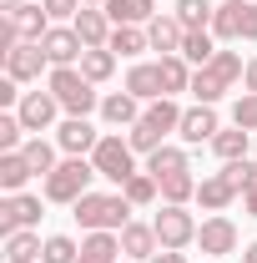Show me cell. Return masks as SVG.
Listing matches in <instances>:
<instances>
[{"instance_id":"6da1fadb","label":"cell","mask_w":257,"mask_h":263,"mask_svg":"<svg viewBox=\"0 0 257 263\" xmlns=\"http://www.w3.org/2000/svg\"><path fill=\"white\" fill-rule=\"evenodd\" d=\"M182 127V106L172 97H161V101H146V111H141V122L126 132V142H131V152H157V147H166V137Z\"/></svg>"},{"instance_id":"7a4b0ae2","label":"cell","mask_w":257,"mask_h":263,"mask_svg":"<svg viewBox=\"0 0 257 263\" xmlns=\"http://www.w3.org/2000/svg\"><path fill=\"white\" fill-rule=\"evenodd\" d=\"M242 71H247V66H242L237 51H217L207 66H197V71H192V97L207 101V106H217V101L242 81Z\"/></svg>"},{"instance_id":"3957f363","label":"cell","mask_w":257,"mask_h":263,"mask_svg":"<svg viewBox=\"0 0 257 263\" xmlns=\"http://www.w3.org/2000/svg\"><path fill=\"white\" fill-rule=\"evenodd\" d=\"M76 208V223L86 233H121L131 223L126 213H131V202L126 193H86L81 202H71Z\"/></svg>"},{"instance_id":"277c9868","label":"cell","mask_w":257,"mask_h":263,"mask_svg":"<svg viewBox=\"0 0 257 263\" xmlns=\"http://www.w3.org/2000/svg\"><path fill=\"white\" fill-rule=\"evenodd\" d=\"M46 91H56L66 117H91V111H101L96 81H86L81 66H51V86H46Z\"/></svg>"},{"instance_id":"5b68a950","label":"cell","mask_w":257,"mask_h":263,"mask_svg":"<svg viewBox=\"0 0 257 263\" xmlns=\"http://www.w3.org/2000/svg\"><path fill=\"white\" fill-rule=\"evenodd\" d=\"M91 177H96V162L91 157H66L51 177H40L46 182V202H81V197L91 193Z\"/></svg>"},{"instance_id":"8992f818","label":"cell","mask_w":257,"mask_h":263,"mask_svg":"<svg viewBox=\"0 0 257 263\" xmlns=\"http://www.w3.org/2000/svg\"><path fill=\"white\" fill-rule=\"evenodd\" d=\"M217 41H257V0H222L212 15Z\"/></svg>"},{"instance_id":"52a82bcc","label":"cell","mask_w":257,"mask_h":263,"mask_svg":"<svg viewBox=\"0 0 257 263\" xmlns=\"http://www.w3.org/2000/svg\"><path fill=\"white\" fill-rule=\"evenodd\" d=\"M91 162H96V177H106V182L121 187L131 172H136V152H131L126 137H111V132H106L96 142V152H91Z\"/></svg>"},{"instance_id":"ba28073f","label":"cell","mask_w":257,"mask_h":263,"mask_svg":"<svg viewBox=\"0 0 257 263\" xmlns=\"http://www.w3.org/2000/svg\"><path fill=\"white\" fill-rule=\"evenodd\" d=\"M152 228H157V243H161V248H192L202 223H197L187 208H177V202H161V213L152 218Z\"/></svg>"},{"instance_id":"9c48e42d","label":"cell","mask_w":257,"mask_h":263,"mask_svg":"<svg viewBox=\"0 0 257 263\" xmlns=\"http://www.w3.org/2000/svg\"><path fill=\"white\" fill-rule=\"evenodd\" d=\"M217 132H222V117H217V106L197 101V106H187V111H182V127H177V137H182L187 147H202V142H212Z\"/></svg>"},{"instance_id":"30bf717a","label":"cell","mask_w":257,"mask_h":263,"mask_svg":"<svg viewBox=\"0 0 257 263\" xmlns=\"http://www.w3.org/2000/svg\"><path fill=\"white\" fill-rule=\"evenodd\" d=\"M101 142V132L86 122V117H66L61 127H56V147H61L66 157H91Z\"/></svg>"},{"instance_id":"8fae6325","label":"cell","mask_w":257,"mask_h":263,"mask_svg":"<svg viewBox=\"0 0 257 263\" xmlns=\"http://www.w3.org/2000/svg\"><path fill=\"white\" fill-rule=\"evenodd\" d=\"M40 223V197L31 193H10L5 202H0V233L10 238V233H20V228H35Z\"/></svg>"},{"instance_id":"7c38bea8","label":"cell","mask_w":257,"mask_h":263,"mask_svg":"<svg viewBox=\"0 0 257 263\" xmlns=\"http://www.w3.org/2000/svg\"><path fill=\"white\" fill-rule=\"evenodd\" d=\"M40 66H51L46 46H40V41H20V46L5 56V76H10V81H40Z\"/></svg>"},{"instance_id":"4fadbf2b","label":"cell","mask_w":257,"mask_h":263,"mask_svg":"<svg viewBox=\"0 0 257 263\" xmlns=\"http://www.w3.org/2000/svg\"><path fill=\"white\" fill-rule=\"evenodd\" d=\"M56 111H61L56 91H26V97H20V106H15V117H20V122H26V132H35V137L56 122Z\"/></svg>"},{"instance_id":"5bb4252c","label":"cell","mask_w":257,"mask_h":263,"mask_svg":"<svg viewBox=\"0 0 257 263\" xmlns=\"http://www.w3.org/2000/svg\"><path fill=\"white\" fill-rule=\"evenodd\" d=\"M146 41H152V51H161V56H182V41H187V26H182L177 15L157 10V15L146 21Z\"/></svg>"},{"instance_id":"9a60e30c","label":"cell","mask_w":257,"mask_h":263,"mask_svg":"<svg viewBox=\"0 0 257 263\" xmlns=\"http://www.w3.org/2000/svg\"><path fill=\"white\" fill-rule=\"evenodd\" d=\"M40 46H46V56H51V66H81V56H86V46H81V35H76V26H51Z\"/></svg>"},{"instance_id":"2e32d148","label":"cell","mask_w":257,"mask_h":263,"mask_svg":"<svg viewBox=\"0 0 257 263\" xmlns=\"http://www.w3.org/2000/svg\"><path fill=\"white\" fill-rule=\"evenodd\" d=\"M197 243H202V253H212V258H222V253H237V223L232 218H207L202 228H197Z\"/></svg>"},{"instance_id":"e0dca14e","label":"cell","mask_w":257,"mask_h":263,"mask_svg":"<svg viewBox=\"0 0 257 263\" xmlns=\"http://www.w3.org/2000/svg\"><path fill=\"white\" fill-rule=\"evenodd\" d=\"M126 91L136 101H161L166 97V81H161V61H136L126 71Z\"/></svg>"},{"instance_id":"ac0fdd59","label":"cell","mask_w":257,"mask_h":263,"mask_svg":"<svg viewBox=\"0 0 257 263\" xmlns=\"http://www.w3.org/2000/svg\"><path fill=\"white\" fill-rule=\"evenodd\" d=\"M71 26H76V35H81V46H86V51H91V46H106L111 31H116V26H111V15H106L101 5H81V15H76Z\"/></svg>"},{"instance_id":"d6986e66","label":"cell","mask_w":257,"mask_h":263,"mask_svg":"<svg viewBox=\"0 0 257 263\" xmlns=\"http://www.w3.org/2000/svg\"><path fill=\"white\" fill-rule=\"evenodd\" d=\"M101 122H106V127H136V122H141V101L131 97V91L101 97Z\"/></svg>"},{"instance_id":"ffe728a7","label":"cell","mask_w":257,"mask_h":263,"mask_svg":"<svg viewBox=\"0 0 257 263\" xmlns=\"http://www.w3.org/2000/svg\"><path fill=\"white\" fill-rule=\"evenodd\" d=\"M116 238H121V253H126V258H152V253H157L161 243H157V228H152V223H126V228L116 233Z\"/></svg>"},{"instance_id":"44dd1931","label":"cell","mask_w":257,"mask_h":263,"mask_svg":"<svg viewBox=\"0 0 257 263\" xmlns=\"http://www.w3.org/2000/svg\"><path fill=\"white\" fill-rule=\"evenodd\" d=\"M101 10L111 15V26H146L157 15V0H106Z\"/></svg>"},{"instance_id":"7402d4cb","label":"cell","mask_w":257,"mask_h":263,"mask_svg":"<svg viewBox=\"0 0 257 263\" xmlns=\"http://www.w3.org/2000/svg\"><path fill=\"white\" fill-rule=\"evenodd\" d=\"M232 197H242V193L227 182V172H212V177H202V182H197V202H202L207 213H222Z\"/></svg>"},{"instance_id":"603a6c76","label":"cell","mask_w":257,"mask_h":263,"mask_svg":"<svg viewBox=\"0 0 257 263\" xmlns=\"http://www.w3.org/2000/svg\"><path fill=\"white\" fill-rule=\"evenodd\" d=\"M121 258V238L116 233H86L81 238V258L76 263H116Z\"/></svg>"},{"instance_id":"cb8c5ba5","label":"cell","mask_w":257,"mask_h":263,"mask_svg":"<svg viewBox=\"0 0 257 263\" xmlns=\"http://www.w3.org/2000/svg\"><path fill=\"white\" fill-rule=\"evenodd\" d=\"M10 26H15V35H20V41H46L51 15H46V5H20V10L10 15Z\"/></svg>"},{"instance_id":"d4e9b609","label":"cell","mask_w":257,"mask_h":263,"mask_svg":"<svg viewBox=\"0 0 257 263\" xmlns=\"http://www.w3.org/2000/svg\"><path fill=\"white\" fill-rule=\"evenodd\" d=\"M31 177H35V172H31V162H26L20 152H0V193H5V197L20 193Z\"/></svg>"},{"instance_id":"484cf974","label":"cell","mask_w":257,"mask_h":263,"mask_svg":"<svg viewBox=\"0 0 257 263\" xmlns=\"http://www.w3.org/2000/svg\"><path fill=\"white\" fill-rule=\"evenodd\" d=\"M40 253H46V243H40L35 228H20V233L5 238V258H10V263H35Z\"/></svg>"},{"instance_id":"4316f807","label":"cell","mask_w":257,"mask_h":263,"mask_svg":"<svg viewBox=\"0 0 257 263\" xmlns=\"http://www.w3.org/2000/svg\"><path fill=\"white\" fill-rule=\"evenodd\" d=\"M20 157H26V162H31V172L35 177H51V172H56V147H51V142H46V137H26V147H20Z\"/></svg>"},{"instance_id":"83f0119b","label":"cell","mask_w":257,"mask_h":263,"mask_svg":"<svg viewBox=\"0 0 257 263\" xmlns=\"http://www.w3.org/2000/svg\"><path fill=\"white\" fill-rule=\"evenodd\" d=\"M111 71H116V51H111V46H91V51H86V56H81V76H86V81H111Z\"/></svg>"},{"instance_id":"f1b7e54d","label":"cell","mask_w":257,"mask_h":263,"mask_svg":"<svg viewBox=\"0 0 257 263\" xmlns=\"http://www.w3.org/2000/svg\"><path fill=\"white\" fill-rule=\"evenodd\" d=\"M146 172H152L157 182H161V177H177V172H187V152L166 142V147H157V152L146 157Z\"/></svg>"},{"instance_id":"f546056e","label":"cell","mask_w":257,"mask_h":263,"mask_svg":"<svg viewBox=\"0 0 257 263\" xmlns=\"http://www.w3.org/2000/svg\"><path fill=\"white\" fill-rule=\"evenodd\" d=\"M187 31H212V15H217V5L212 0H177V10H172Z\"/></svg>"},{"instance_id":"4dcf8cb0","label":"cell","mask_w":257,"mask_h":263,"mask_svg":"<svg viewBox=\"0 0 257 263\" xmlns=\"http://www.w3.org/2000/svg\"><path fill=\"white\" fill-rule=\"evenodd\" d=\"M247 137H252V132H242V127H222L217 137H212V152H217L222 162H242V157H247Z\"/></svg>"},{"instance_id":"1f68e13d","label":"cell","mask_w":257,"mask_h":263,"mask_svg":"<svg viewBox=\"0 0 257 263\" xmlns=\"http://www.w3.org/2000/svg\"><path fill=\"white\" fill-rule=\"evenodd\" d=\"M106 46H111L116 56H141V51H152V41H146V26H116Z\"/></svg>"},{"instance_id":"d6a6232c","label":"cell","mask_w":257,"mask_h":263,"mask_svg":"<svg viewBox=\"0 0 257 263\" xmlns=\"http://www.w3.org/2000/svg\"><path fill=\"white\" fill-rule=\"evenodd\" d=\"M121 193H126L131 208H146V202H157V197H161V182L152 177V172H131L126 182H121Z\"/></svg>"},{"instance_id":"836d02e7","label":"cell","mask_w":257,"mask_h":263,"mask_svg":"<svg viewBox=\"0 0 257 263\" xmlns=\"http://www.w3.org/2000/svg\"><path fill=\"white\" fill-rule=\"evenodd\" d=\"M161 81H166V97L192 91V61L187 56H161Z\"/></svg>"},{"instance_id":"e575fe53","label":"cell","mask_w":257,"mask_h":263,"mask_svg":"<svg viewBox=\"0 0 257 263\" xmlns=\"http://www.w3.org/2000/svg\"><path fill=\"white\" fill-rule=\"evenodd\" d=\"M197 197V177H192V167L187 172H177V177H161V202H177V208H187Z\"/></svg>"},{"instance_id":"d590c367","label":"cell","mask_w":257,"mask_h":263,"mask_svg":"<svg viewBox=\"0 0 257 263\" xmlns=\"http://www.w3.org/2000/svg\"><path fill=\"white\" fill-rule=\"evenodd\" d=\"M182 56L192 66H207L212 56H217V35L212 31H187V41H182Z\"/></svg>"},{"instance_id":"8d00e7d4","label":"cell","mask_w":257,"mask_h":263,"mask_svg":"<svg viewBox=\"0 0 257 263\" xmlns=\"http://www.w3.org/2000/svg\"><path fill=\"white\" fill-rule=\"evenodd\" d=\"M76 258H81L76 238H66V233H51V238H46V253H40V263H76Z\"/></svg>"},{"instance_id":"74e56055","label":"cell","mask_w":257,"mask_h":263,"mask_svg":"<svg viewBox=\"0 0 257 263\" xmlns=\"http://www.w3.org/2000/svg\"><path fill=\"white\" fill-rule=\"evenodd\" d=\"M20 147H26V122L15 111H5L0 117V152H20Z\"/></svg>"},{"instance_id":"f35d334b","label":"cell","mask_w":257,"mask_h":263,"mask_svg":"<svg viewBox=\"0 0 257 263\" xmlns=\"http://www.w3.org/2000/svg\"><path fill=\"white\" fill-rule=\"evenodd\" d=\"M232 127L257 132V91H242V97L232 101Z\"/></svg>"},{"instance_id":"ab89813d","label":"cell","mask_w":257,"mask_h":263,"mask_svg":"<svg viewBox=\"0 0 257 263\" xmlns=\"http://www.w3.org/2000/svg\"><path fill=\"white\" fill-rule=\"evenodd\" d=\"M222 172H227V182H232L237 193H247V187H257V162H247V157H242V162H227Z\"/></svg>"},{"instance_id":"60d3db41","label":"cell","mask_w":257,"mask_h":263,"mask_svg":"<svg viewBox=\"0 0 257 263\" xmlns=\"http://www.w3.org/2000/svg\"><path fill=\"white\" fill-rule=\"evenodd\" d=\"M40 5H46L51 21H76L81 15V0H40Z\"/></svg>"},{"instance_id":"b9f144b4","label":"cell","mask_w":257,"mask_h":263,"mask_svg":"<svg viewBox=\"0 0 257 263\" xmlns=\"http://www.w3.org/2000/svg\"><path fill=\"white\" fill-rule=\"evenodd\" d=\"M15 86H20V81H10V76L0 81V106H20V91H15Z\"/></svg>"},{"instance_id":"7bdbcfd3","label":"cell","mask_w":257,"mask_h":263,"mask_svg":"<svg viewBox=\"0 0 257 263\" xmlns=\"http://www.w3.org/2000/svg\"><path fill=\"white\" fill-rule=\"evenodd\" d=\"M146 263H187V253H182V248H157Z\"/></svg>"},{"instance_id":"ee69618b","label":"cell","mask_w":257,"mask_h":263,"mask_svg":"<svg viewBox=\"0 0 257 263\" xmlns=\"http://www.w3.org/2000/svg\"><path fill=\"white\" fill-rule=\"evenodd\" d=\"M242 86H247V91H257V56L247 61V71H242Z\"/></svg>"},{"instance_id":"f6af8a7d","label":"cell","mask_w":257,"mask_h":263,"mask_svg":"<svg viewBox=\"0 0 257 263\" xmlns=\"http://www.w3.org/2000/svg\"><path fill=\"white\" fill-rule=\"evenodd\" d=\"M242 202H247V218H257V187H247V193H242Z\"/></svg>"},{"instance_id":"bcb514c9","label":"cell","mask_w":257,"mask_h":263,"mask_svg":"<svg viewBox=\"0 0 257 263\" xmlns=\"http://www.w3.org/2000/svg\"><path fill=\"white\" fill-rule=\"evenodd\" d=\"M20 5H31V0H0V15H15Z\"/></svg>"},{"instance_id":"7dc6e473","label":"cell","mask_w":257,"mask_h":263,"mask_svg":"<svg viewBox=\"0 0 257 263\" xmlns=\"http://www.w3.org/2000/svg\"><path fill=\"white\" fill-rule=\"evenodd\" d=\"M237 263H257V243H247V248H242V258Z\"/></svg>"},{"instance_id":"c3c4849f","label":"cell","mask_w":257,"mask_h":263,"mask_svg":"<svg viewBox=\"0 0 257 263\" xmlns=\"http://www.w3.org/2000/svg\"><path fill=\"white\" fill-rule=\"evenodd\" d=\"M81 5H106V0H81Z\"/></svg>"}]
</instances>
